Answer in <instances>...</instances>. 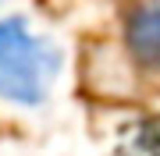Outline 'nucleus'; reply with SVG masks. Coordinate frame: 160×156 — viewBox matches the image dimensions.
Segmentation results:
<instances>
[{
  "mask_svg": "<svg viewBox=\"0 0 160 156\" xmlns=\"http://www.w3.org/2000/svg\"><path fill=\"white\" fill-rule=\"evenodd\" d=\"M61 71V50L36 35L25 18H0V99L39 106Z\"/></svg>",
  "mask_w": 160,
  "mask_h": 156,
  "instance_id": "nucleus-1",
  "label": "nucleus"
},
{
  "mask_svg": "<svg viewBox=\"0 0 160 156\" xmlns=\"http://www.w3.org/2000/svg\"><path fill=\"white\" fill-rule=\"evenodd\" d=\"M125 50L146 75H160V0H135L125 14Z\"/></svg>",
  "mask_w": 160,
  "mask_h": 156,
  "instance_id": "nucleus-2",
  "label": "nucleus"
}]
</instances>
